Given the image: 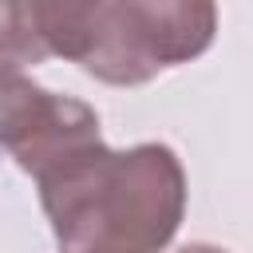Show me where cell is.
Masks as SVG:
<instances>
[{
    "label": "cell",
    "instance_id": "obj_1",
    "mask_svg": "<svg viewBox=\"0 0 253 253\" xmlns=\"http://www.w3.org/2000/svg\"><path fill=\"white\" fill-rule=\"evenodd\" d=\"M36 186L59 253H162L186 217V170L166 142H103Z\"/></svg>",
    "mask_w": 253,
    "mask_h": 253
},
{
    "label": "cell",
    "instance_id": "obj_2",
    "mask_svg": "<svg viewBox=\"0 0 253 253\" xmlns=\"http://www.w3.org/2000/svg\"><path fill=\"white\" fill-rule=\"evenodd\" d=\"M217 0H95L83 71L111 87H142L210 51Z\"/></svg>",
    "mask_w": 253,
    "mask_h": 253
},
{
    "label": "cell",
    "instance_id": "obj_3",
    "mask_svg": "<svg viewBox=\"0 0 253 253\" xmlns=\"http://www.w3.org/2000/svg\"><path fill=\"white\" fill-rule=\"evenodd\" d=\"M95 146H103V134L87 103L40 87L20 67H0V150L24 174L43 182Z\"/></svg>",
    "mask_w": 253,
    "mask_h": 253
},
{
    "label": "cell",
    "instance_id": "obj_4",
    "mask_svg": "<svg viewBox=\"0 0 253 253\" xmlns=\"http://www.w3.org/2000/svg\"><path fill=\"white\" fill-rule=\"evenodd\" d=\"M36 36L51 55L83 63L87 43H91V16H95V0H28Z\"/></svg>",
    "mask_w": 253,
    "mask_h": 253
},
{
    "label": "cell",
    "instance_id": "obj_5",
    "mask_svg": "<svg viewBox=\"0 0 253 253\" xmlns=\"http://www.w3.org/2000/svg\"><path fill=\"white\" fill-rule=\"evenodd\" d=\"M47 51L36 36L28 0H0V67H36Z\"/></svg>",
    "mask_w": 253,
    "mask_h": 253
},
{
    "label": "cell",
    "instance_id": "obj_6",
    "mask_svg": "<svg viewBox=\"0 0 253 253\" xmlns=\"http://www.w3.org/2000/svg\"><path fill=\"white\" fill-rule=\"evenodd\" d=\"M178 253H229V249H217V245H206V241H194V245H182Z\"/></svg>",
    "mask_w": 253,
    "mask_h": 253
}]
</instances>
